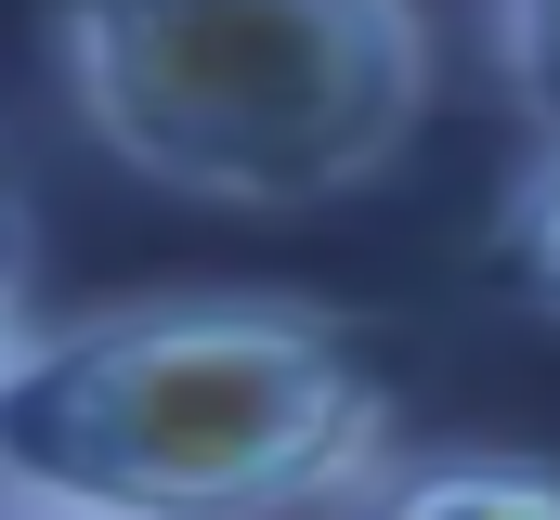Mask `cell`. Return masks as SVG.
Wrapping results in <instances>:
<instances>
[{"mask_svg": "<svg viewBox=\"0 0 560 520\" xmlns=\"http://www.w3.org/2000/svg\"><path fill=\"white\" fill-rule=\"evenodd\" d=\"M392 403L300 299H118L13 326L0 508L13 520H248L365 495Z\"/></svg>", "mask_w": 560, "mask_h": 520, "instance_id": "1", "label": "cell"}, {"mask_svg": "<svg viewBox=\"0 0 560 520\" xmlns=\"http://www.w3.org/2000/svg\"><path fill=\"white\" fill-rule=\"evenodd\" d=\"M79 130L196 209H339L430 130L418 0H52Z\"/></svg>", "mask_w": 560, "mask_h": 520, "instance_id": "2", "label": "cell"}, {"mask_svg": "<svg viewBox=\"0 0 560 520\" xmlns=\"http://www.w3.org/2000/svg\"><path fill=\"white\" fill-rule=\"evenodd\" d=\"M405 520H456V508H560V469L535 456H456V469H405L392 482Z\"/></svg>", "mask_w": 560, "mask_h": 520, "instance_id": "3", "label": "cell"}, {"mask_svg": "<svg viewBox=\"0 0 560 520\" xmlns=\"http://www.w3.org/2000/svg\"><path fill=\"white\" fill-rule=\"evenodd\" d=\"M495 79H509L522 130L548 143L560 130V0H495Z\"/></svg>", "mask_w": 560, "mask_h": 520, "instance_id": "4", "label": "cell"}, {"mask_svg": "<svg viewBox=\"0 0 560 520\" xmlns=\"http://www.w3.org/2000/svg\"><path fill=\"white\" fill-rule=\"evenodd\" d=\"M509 260L560 299V130L535 143V169H522V196H509Z\"/></svg>", "mask_w": 560, "mask_h": 520, "instance_id": "5", "label": "cell"}]
</instances>
